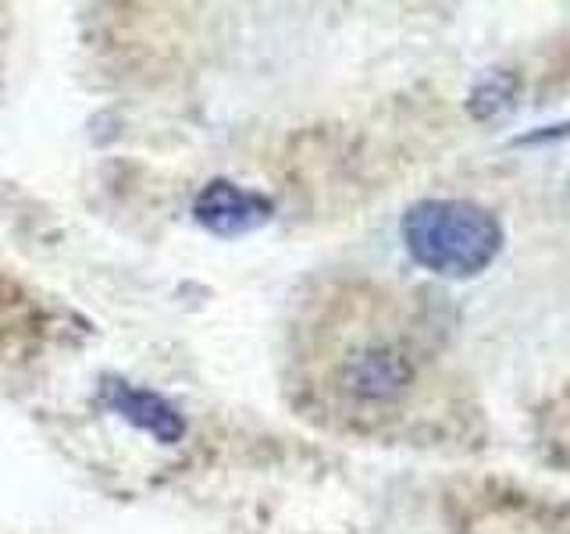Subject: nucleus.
I'll return each mask as SVG.
<instances>
[{
    "label": "nucleus",
    "instance_id": "obj_4",
    "mask_svg": "<svg viewBox=\"0 0 570 534\" xmlns=\"http://www.w3.org/2000/svg\"><path fill=\"white\" fill-rule=\"evenodd\" d=\"M100 399L107 409H115L125 424L147 432L154 442L175 445L186 435V417L178 414L165 396H157V392H150V388H136L121 378H107L100 388Z\"/></svg>",
    "mask_w": 570,
    "mask_h": 534
},
{
    "label": "nucleus",
    "instance_id": "obj_2",
    "mask_svg": "<svg viewBox=\"0 0 570 534\" xmlns=\"http://www.w3.org/2000/svg\"><path fill=\"white\" fill-rule=\"evenodd\" d=\"M272 214H275V204L267 200V196L243 189L236 182H228V178L207 182L193 204V218L218 239L249 236V231H257L272 221Z\"/></svg>",
    "mask_w": 570,
    "mask_h": 534
},
{
    "label": "nucleus",
    "instance_id": "obj_5",
    "mask_svg": "<svg viewBox=\"0 0 570 534\" xmlns=\"http://www.w3.org/2000/svg\"><path fill=\"white\" fill-rule=\"evenodd\" d=\"M510 103H513V82L507 76H489L471 93L468 107H471L474 118H495L499 111H507Z\"/></svg>",
    "mask_w": 570,
    "mask_h": 534
},
{
    "label": "nucleus",
    "instance_id": "obj_1",
    "mask_svg": "<svg viewBox=\"0 0 570 534\" xmlns=\"http://www.w3.org/2000/svg\"><path fill=\"white\" fill-rule=\"evenodd\" d=\"M403 246L424 271L478 278L503 249V225L471 200H417L403 214Z\"/></svg>",
    "mask_w": 570,
    "mask_h": 534
},
{
    "label": "nucleus",
    "instance_id": "obj_3",
    "mask_svg": "<svg viewBox=\"0 0 570 534\" xmlns=\"http://www.w3.org/2000/svg\"><path fill=\"white\" fill-rule=\"evenodd\" d=\"M338 382L361 403H392L414 382V364L396 346H367L343 364Z\"/></svg>",
    "mask_w": 570,
    "mask_h": 534
}]
</instances>
